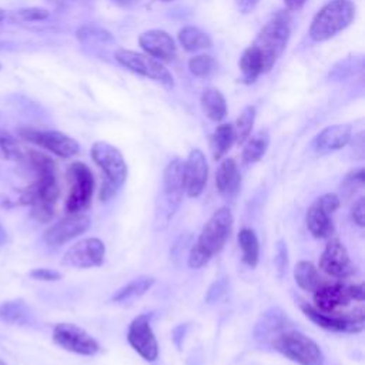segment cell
Masks as SVG:
<instances>
[{
	"label": "cell",
	"instance_id": "9a60e30c",
	"mask_svg": "<svg viewBox=\"0 0 365 365\" xmlns=\"http://www.w3.org/2000/svg\"><path fill=\"white\" fill-rule=\"evenodd\" d=\"M91 220L83 212L68 214L60 221L54 222L44 232V241L48 247H61L66 242L74 240L88 230Z\"/></svg>",
	"mask_w": 365,
	"mask_h": 365
},
{
	"label": "cell",
	"instance_id": "9c48e42d",
	"mask_svg": "<svg viewBox=\"0 0 365 365\" xmlns=\"http://www.w3.org/2000/svg\"><path fill=\"white\" fill-rule=\"evenodd\" d=\"M302 312L319 328L334 332H346V334H358L364 329L365 314L362 308H356L346 314L339 312H324L315 308L308 302L301 304Z\"/></svg>",
	"mask_w": 365,
	"mask_h": 365
},
{
	"label": "cell",
	"instance_id": "5bb4252c",
	"mask_svg": "<svg viewBox=\"0 0 365 365\" xmlns=\"http://www.w3.org/2000/svg\"><path fill=\"white\" fill-rule=\"evenodd\" d=\"M127 339L131 348L145 361L153 362L158 356V344L151 328V317L141 314L128 325Z\"/></svg>",
	"mask_w": 365,
	"mask_h": 365
},
{
	"label": "cell",
	"instance_id": "bcb514c9",
	"mask_svg": "<svg viewBox=\"0 0 365 365\" xmlns=\"http://www.w3.org/2000/svg\"><path fill=\"white\" fill-rule=\"evenodd\" d=\"M114 3H117V4H120V6H130V4H133L135 0H113Z\"/></svg>",
	"mask_w": 365,
	"mask_h": 365
},
{
	"label": "cell",
	"instance_id": "6da1fadb",
	"mask_svg": "<svg viewBox=\"0 0 365 365\" xmlns=\"http://www.w3.org/2000/svg\"><path fill=\"white\" fill-rule=\"evenodd\" d=\"M27 160L37 178L21 191L20 204L30 205L31 215L40 222H47L54 215V204L60 195L56 165L48 155L34 150L27 153Z\"/></svg>",
	"mask_w": 365,
	"mask_h": 365
},
{
	"label": "cell",
	"instance_id": "e575fe53",
	"mask_svg": "<svg viewBox=\"0 0 365 365\" xmlns=\"http://www.w3.org/2000/svg\"><path fill=\"white\" fill-rule=\"evenodd\" d=\"M0 150L6 158L13 161H20L24 157V153L17 140L6 131H0Z\"/></svg>",
	"mask_w": 365,
	"mask_h": 365
},
{
	"label": "cell",
	"instance_id": "3957f363",
	"mask_svg": "<svg viewBox=\"0 0 365 365\" xmlns=\"http://www.w3.org/2000/svg\"><path fill=\"white\" fill-rule=\"evenodd\" d=\"M185 188H184V174L182 161L180 158L171 160L163 173V190L155 201L154 211V230H165L174 217L175 211L182 202Z\"/></svg>",
	"mask_w": 365,
	"mask_h": 365
},
{
	"label": "cell",
	"instance_id": "ee69618b",
	"mask_svg": "<svg viewBox=\"0 0 365 365\" xmlns=\"http://www.w3.org/2000/svg\"><path fill=\"white\" fill-rule=\"evenodd\" d=\"M284 3H285L288 10L295 11V10L302 9V6L307 3V0H284Z\"/></svg>",
	"mask_w": 365,
	"mask_h": 365
},
{
	"label": "cell",
	"instance_id": "8fae6325",
	"mask_svg": "<svg viewBox=\"0 0 365 365\" xmlns=\"http://www.w3.org/2000/svg\"><path fill=\"white\" fill-rule=\"evenodd\" d=\"M19 134L24 140L40 145L61 158L73 157L80 151V145L74 138L56 130H37L31 127H23L19 130Z\"/></svg>",
	"mask_w": 365,
	"mask_h": 365
},
{
	"label": "cell",
	"instance_id": "f546056e",
	"mask_svg": "<svg viewBox=\"0 0 365 365\" xmlns=\"http://www.w3.org/2000/svg\"><path fill=\"white\" fill-rule=\"evenodd\" d=\"M0 319L9 324L26 325L31 322V312L21 299L4 301L0 304Z\"/></svg>",
	"mask_w": 365,
	"mask_h": 365
},
{
	"label": "cell",
	"instance_id": "ffe728a7",
	"mask_svg": "<svg viewBox=\"0 0 365 365\" xmlns=\"http://www.w3.org/2000/svg\"><path fill=\"white\" fill-rule=\"evenodd\" d=\"M351 297L348 294V287L341 282H322L314 291V307L324 312H335L338 308L346 307Z\"/></svg>",
	"mask_w": 365,
	"mask_h": 365
},
{
	"label": "cell",
	"instance_id": "8d00e7d4",
	"mask_svg": "<svg viewBox=\"0 0 365 365\" xmlns=\"http://www.w3.org/2000/svg\"><path fill=\"white\" fill-rule=\"evenodd\" d=\"M227 288H228V282H227V278H221L215 282L211 284V287L208 288L207 294H205V302L208 304H214L217 301L221 299V297L227 292Z\"/></svg>",
	"mask_w": 365,
	"mask_h": 365
},
{
	"label": "cell",
	"instance_id": "277c9868",
	"mask_svg": "<svg viewBox=\"0 0 365 365\" xmlns=\"http://www.w3.org/2000/svg\"><path fill=\"white\" fill-rule=\"evenodd\" d=\"M91 157L104 173L100 188V200L107 201L120 190L127 178V164L120 150L106 141H96L91 147Z\"/></svg>",
	"mask_w": 365,
	"mask_h": 365
},
{
	"label": "cell",
	"instance_id": "7a4b0ae2",
	"mask_svg": "<svg viewBox=\"0 0 365 365\" xmlns=\"http://www.w3.org/2000/svg\"><path fill=\"white\" fill-rule=\"evenodd\" d=\"M232 214L230 208L221 207L208 218L204 224L197 241L190 248L188 254V267L201 268L204 267L215 254H218L232 230Z\"/></svg>",
	"mask_w": 365,
	"mask_h": 365
},
{
	"label": "cell",
	"instance_id": "d590c367",
	"mask_svg": "<svg viewBox=\"0 0 365 365\" xmlns=\"http://www.w3.org/2000/svg\"><path fill=\"white\" fill-rule=\"evenodd\" d=\"M274 265L277 269V275L281 279L285 272H287V267H288V248L284 240H278L277 245H275V254H274Z\"/></svg>",
	"mask_w": 365,
	"mask_h": 365
},
{
	"label": "cell",
	"instance_id": "83f0119b",
	"mask_svg": "<svg viewBox=\"0 0 365 365\" xmlns=\"http://www.w3.org/2000/svg\"><path fill=\"white\" fill-rule=\"evenodd\" d=\"M294 279L297 285L308 292H314L321 284L322 278L318 268L309 261H299L294 268Z\"/></svg>",
	"mask_w": 365,
	"mask_h": 365
},
{
	"label": "cell",
	"instance_id": "8992f818",
	"mask_svg": "<svg viewBox=\"0 0 365 365\" xmlns=\"http://www.w3.org/2000/svg\"><path fill=\"white\" fill-rule=\"evenodd\" d=\"M356 7L351 0H331L312 19L309 37L314 41H325L346 29L354 17Z\"/></svg>",
	"mask_w": 365,
	"mask_h": 365
},
{
	"label": "cell",
	"instance_id": "1f68e13d",
	"mask_svg": "<svg viewBox=\"0 0 365 365\" xmlns=\"http://www.w3.org/2000/svg\"><path fill=\"white\" fill-rule=\"evenodd\" d=\"M178 43L187 51H198L211 46L210 36L194 26H185L178 31Z\"/></svg>",
	"mask_w": 365,
	"mask_h": 365
},
{
	"label": "cell",
	"instance_id": "ac0fdd59",
	"mask_svg": "<svg viewBox=\"0 0 365 365\" xmlns=\"http://www.w3.org/2000/svg\"><path fill=\"white\" fill-rule=\"evenodd\" d=\"M289 328H292V322L289 321L287 314L278 307H271L259 315L258 321L255 322L252 335L255 341L271 345V342L279 334Z\"/></svg>",
	"mask_w": 365,
	"mask_h": 365
},
{
	"label": "cell",
	"instance_id": "681fc988",
	"mask_svg": "<svg viewBox=\"0 0 365 365\" xmlns=\"http://www.w3.org/2000/svg\"><path fill=\"white\" fill-rule=\"evenodd\" d=\"M0 365H6V364H4V362L0 359Z\"/></svg>",
	"mask_w": 365,
	"mask_h": 365
},
{
	"label": "cell",
	"instance_id": "f35d334b",
	"mask_svg": "<svg viewBox=\"0 0 365 365\" xmlns=\"http://www.w3.org/2000/svg\"><path fill=\"white\" fill-rule=\"evenodd\" d=\"M364 182H365V170L362 167H359L346 174L344 185L351 188V191H354V187H361V185H364Z\"/></svg>",
	"mask_w": 365,
	"mask_h": 365
},
{
	"label": "cell",
	"instance_id": "7c38bea8",
	"mask_svg": "<svg viewBox=\"0 0 365 365\" xmlns=\"http://www.w3.org/2000/svg\"><path fill=\"white\" fill-rule=\"evenodd\" d=\"M53 341L66 351L91 356L98 352V342L83 328L70 324L60 322L53 328Z\"/></svg>",
	"mask_w": 365,
	"mask_h": 365
},
{
	"label": "cell",
	"instance_id": "52a82bcc",
	"mask_svg": "<svg viewBox=\"0 0 365 365\" xmlns=\"http://www.w3.org/2000/svg\"><path fill=\"white\" fill-rule=\"evenodd\" d=\"M271 346L298 365H324L325 362L319 345L304 332L294 328L279 334L271 342Z\"/></svg>",
	"mask_w": 365,
	"mask_h": 365
},
{
	"label": "cell",
	"instance_id": "7bdbcfd3",
	"mask_svg": "<svg viewBox=\"0 0 365 365\" xmlns=\"http://www.w3.org/2000/svg\"><path fill=\"white\" fill-rule=\"evenodd\" d=\"M258 1L259 0H235V6H237V9L241 13L247 14V13H250V11H252L255 9Z\"/></svg>",
	"mask_w": 365,
	"mask_h": 365
},
{
	"label": "cell",
	"instance_id": "d6986e66",
	"mask_svg": "<svg viewBox=\"0 0 365 365\" xmlns=\"http://www.w3.org/2000/svg\"><path fill=\"white\" fill-rule=\"evenodd\" d=\"M141 48L160 61H171L177 54L173 37L164 30H148L138 37Z\"/></svg>",
	"mask_w": 365,
	"mask_h": 365
},
{
	"label": "cell",
	"instance_id": "484cf974",
	"mask_svg": "<svg viewBox=\"0 0 365 365\" xmlns=\"http://www.w3.org/2000/svg\"><path fill=\"white\" fill-rule=\"evenodd\" d=\"M155 282V278L151 275H140L134 279H131L128 284L121 287L118 291H115L111 297V301L114 302H124L128 299L140 298L143 297Z\"/></svg>",
	"mask_w": 365,
	"mask_h": 365
},
{
	"label": "cell",
	"instance_id": "f1b7e54d",
	"mask_svg": "<svg viewBox=\"0 0 365 365\" xmlns=\"http://www.w3.org/2000/svg\"><path fill=\"white\" fill-rule=\"evenodd\" d=\"M268 144H269V135L265 130H261L254 135L248 137L241 154L242 163L248 165L261 160L268 148Z\"/></svg>",
	"mask_w": 365,
	"mask_h": 365
},
{
	"label": "cell",
	"instance_id": "b9f144b4",
	"mask_svg": "<svg viewBox=\"0 0 365 365\" xmlns=\"http://www.w3.org/2000/svg\"><path fill=\"white\" fill-rule=\"evenodd\" d=\"M348 294L351 297V299L359 301L362 302L365 298V291H364V285L362 284H354L348 287Z\"/></svg>",
	"mask_w": 365,
	"mask_h": 365
},
{
	"label": "cell",
	"instance_id": "d6a6232c",
	"mask_svg": "<svg viewBox=\"0 0 365 365\" xmlns=\"http://www.w3.org/2000/svg\"><path fill=\"white\" fill-rule=\"evenodd\" d=\"M254 120H255V107L254 106L245 107L241 111V114L238 115L235 125H234V135H235V141L238 144H244L247 141V138L251 135Z\"/></svg>",
	"mask_w": 365,
	"mask_h": 365
},
{
	"label": "cell",
	"instance_id": "60d3db41",
	"mask_svg": "<svg viewBox=\"0 0 365 365\" xmlns=\"http://www.w3.org/2000/svg\"><path fill=\"white\" fill-rule=\"evenodd\" d=\"M29 275L38 281H57L61 278V274L58 271L50 269V268H36V269H31Z\"/></svg>",
	"mask_w": 365,
	"mask_h": 365
},
{
	"label": "cell",
	"instance_id": "ab89813d",
	"mask_svg": "<svg viewBox=\"0 0 365 365\" xmlns=\"http://www.w3.org/2000/svg\"><path fill=\"white\" fill-rule=\"evenodd\" d=\"M351 217L358 227L365 225V198L364 197H359L354 202V205L351 208Z\"/></svg>",
	"mask_w": 365,
	"mask_h": 365
},
{
	"label": "cell",
	"instance_id": "7dc6e473",
	"mask_svg": "<svg viewBox=\"0 0 365 365\" xmlns=\"http://www.w3.org/2000/svg\"><path fill=\"white\" fill-rule=\"evenodd\" d=\"M4 17H6V13H4L3 10H0V21H1Z\"/></svg>",
	"mask_w": 365,
	"mask_h": 365
},
{
	"label": "cell",
	"instance_id": "4dcf8cb0",
	"mask_svg": "<svg viewBox=\"0 0 365 365\" xmlns=\"http://www.w3.org/2000/svg\"><path fill=\"white\" fill-rule=\"evenodd\" d=\"M238 244L242 252V261L254 268L259 259V242L252 228H242L238 232Z\"/></svg>",
	"mask_w": 365,
	"mask_h": 365
},
{
	"label": "cell",
	"instance_id": "e0dca14e",
	"mask_svg": "<svg viewBox=\"0 0 365 365\" xmlns=\"http://www.w3.org/2000/svg\"><path fill=\"white\" fill-rule=\"evenodd\" d=\"M182 174L185 194L191 198L200 197L208 178V164L201 150L194 148L190 151L187 160L182 161Z\"/></svg>",
	"mask_w": 365,
	"mask_h": 365
},
{
	"label": "cell",
	"instance_id": "44dd1931",
	"mask_svg": "<svg viewBox=\"0 0 365 365\" xmlns=\"http://www.w3.org/2000/svg\"><path fill=\"white\" fill-rule=\"evenodd\" d=\"M352 137L349 124H334L324 128L314 140V148L319 154H327L344 148Z\"/></svg>",
	"mask_w": 365,
	"mask_h": 365
},
{
	"label": "cell",
	"instance_id": "603a6c76",
	"mask_svg": "<svg viewBox=\"0 0 365 365\" xmlns=\"http://www.w3.org/2000/svg\"><path fill=\"white\" fill-rule=\"evenodd\" d=\"M332 212L324 208L317 200L309 205L305 222L307 228L315 238H328L334 234V222L331 218Z\"/></svg>",
	"mask_w": 365,
	"mask_h": 365
},
{
	"label": "cell",
	"instance_id": "c3c4849f",
	"mask_svg": "<svg viewBox=\"0 0 365 365\" xmlns=\"http://www.w3.org/2000/svg\"><path fill=\"white\" fill-rule=\"evenodd\" d=\"M51 1H56V3H64V1H73V0H51Z\"/></svg>",
	"mask_w": 365,
	"mask_h": 365
},
{
	"label": "cell",
	"instance_id": "7402d4cb",
	"mask_svg": "<svg viewBox=\"0 0 365 365\" xmlns=\"http://www.w3.org/2000/svg\"><path fill=\"white\" fill-rule=\"evenodd\" d=\"M215 185L220 195L225 200H232L241 187V174L234 158H225L217 168Z\"/></svg>",
	"mask_w": 365,
	"mask_h": 365
},
{
	"label": "cell",
	"instance_id": "4316f807",
	"mask_svg": "<svg viewBox=\"0 0 365 365\" xmlns=\"http://www.w3.org/2000/svg\"><path fill=\"white\" fill-rule=\"evenodd\" d=\"M235 143V135H234V125L230 124V123H224V124H220L212 135H211V141H210V145H211V153H212V158L217 161V160H221L227 151L232 147V144Z\"/></svg>",
	"mask_w": 365,
	"mask_h": 365
},
{
	"label": "cell",
	"instance_id": "4fadbf2b",
	"mask_svg": "<svg viewBox=\"0 0 365 365\" xmlns=\"http://www.w3.org/2000/svg\"><path fill=\"white\" fill-rule=\"evenodd\" d=\"M106 258V245L100 238L90 237L80 240L74 245H71L63 259L61 264L70 268H93L100 267Z\"/></svg>",
	"mask_w": 365,
	"mask_h": 365
},
{
	"label": "cell",
	"instance_id": "30bf717a",
	"mask_svg": "<svg viewBox=\"0 0 365 365\" xmlns=\"http://www.w3.org/2000/svg\"><path fill=\"white\" fill-rule=\"evenodd\" d=\"M115 60L127 70H130L135 74L144 76L147 78H151L165 87H173V84H174L173 76L165 68V66L160 60H157L148 54L121 48L115 53Z\"/></svg>",
	"mask_w": 365,
	"mask_h": 365
},
{
	"label": "cell",
	"instance_id": "2e32d148",
	"mask_svg": "<svg viewBox=\"0 0 365 365\" xmlns=\"http://www.w3.org/2000/svg\"><path fill=\"white\" fill-rule=\"evenodd\" d=\"M319 269L332 278H346L355 271L349 254L339 240L334 238L325 245L319 257Z\"/></svg>",
	"mask_w": 365,
	"mask_h": 365
},
{
	"label": "cell",
	"instance_id": "ba28073f",
	"mask_svg": "<svg viewBox=\"0 0 365 365\" xmlns=\"http://www.w3.org/2000/svg\"><path fill=\"white\" fill-rule=\"evenodd\" d=\"M67 180L70 191L66 200V211L68 214L83 212L91 202L94 191V177L88 165L76 161L67 168Z\"/></svg>",
	"mask_w": 365,
	"mask_h": 365
},
{
	"label": "cell",
	"instance_id": "cb8c5ba5",
	"mask_svg": "<svg viewBox=\"0 0 365 365\" xmlns=\"http://www.w3.org/2000/svg\"><path fill=\"white\" fill-rule=\"evenodd\" d=\"M200 104L202 113L212 121H221L227 115L225 98L217 88H205L201 93Z\"/></svg>",
	"mask_w": 365,
	"mask_h": 365
},
{
	"label": "cell",
	"instance_id": "f907efd6",
	"mask_svg": "<svg viewBox=\"0 0 365 365\" xmlns=\"http://www.w3.org/2000/svg\"><path fill=\"white\" fill-rule=\"evenodd\" d=\"M164 1H168V0H164Z\"/></svg>",
	"mask_w": 365,
	"mask_h": 365
},
{
	"label": "cell",
	"instance_id": "74e56055",
	"mask_svg": "<svg viewBox=\"0 0 365 365\" xmlns=\"http://www.w3.org/2000/svg\"><path fill=\"white\" fill-rule=\"evenodd\" d=\"M16 17L23 21H33V20H44L48 17V11L46 9L40 7H30V9H21L16 13Z\"/></svg>",
	"mask_w": 365,
	"mask_h": 365
},
{
	"label": "cell",
	"instance_id": "816d5d0a",
	"mask_svg": "<svg viewBox=\"0 0 365 365\" xmlns=\"http://www.w3.org/2000/svg\"><path fill=\"white\" fill-rule=\"evenodd\" d=\"M0 67H1V66H0Z\"/></svg>",
	"mask_w": 365,
	"mask_h": 365
},
{
	"label": "cell",
	"instance_id": "5b68a950",
	"mask_svg": "<svg viewBox=\"0 0 365 365\" xmlns=\"http://www.w3.org/2000/svg\"><path fill=\"white\" fill-rule=\"evenodd\" d=\"M291 36L289 17L285 13L275 14L258 33L252 46L259 53L264 71H269L284 53Z\"/></svg>",
	"mask_w": 365,
	"mask_h": 365
},
{
	"label": "cell",
	"instance_id": "836d02e7",
	"mask_svg": "<svg viewBox=\"0 0 365 365\" xmlns=\"http://www.w3.org/2000/svg\"><path fill=\"white\" fill-rule=\"evenodd\" d=\"M188 68L194 76L205 78V77H210L215 71L217 63L211 56L200 54V56H195V57L190 58Z\"/></svg>",
	"mask_w": 365,
	"mask_h": 365
},
{
	"label": "cell",
	"instance_id": "f6af8a7d",
	"mask_svg": "<svg viewBox=\"0 0 365 365\" xmlns=\"http://www.w3.org/2000/svg\"><path fill=\"white\" fill-rule=\"evenodd\" d=\"M6 241H7V232L3 228V225L0 224V245H3Z\"/></svg>",
	"mask_w": 365,
	"mask_h": 365
},
{
	"label": "cell",
	"instance_id": "d4e9b609",
	"mask_svg": "<svg viewBox=\"0 0 365 365\" xmlns=\"http://www.w3.org/2000/svg\"><path fill=\"white\" fill-rule=\"evenodd\" d=\"M238 64H240V70L242 74V80L247 84L254 83L262 73H265L262 58L252 44L244 50L242 56L240 57Z\"/></svg>",
	"mask_w": 365,
	"mask_h": 365
}]
</instances>
